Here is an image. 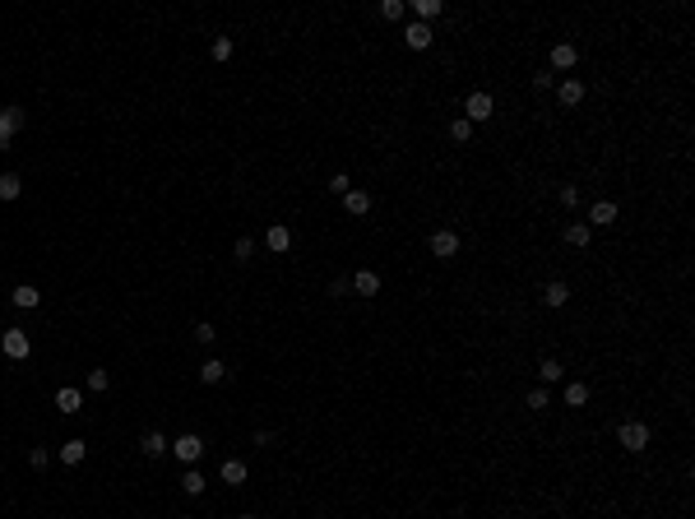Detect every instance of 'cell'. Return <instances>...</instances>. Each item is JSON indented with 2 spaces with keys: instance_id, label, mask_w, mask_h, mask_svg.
<instances>
[{
  "instance_id": "277c9868",
  "label": "cell",
  "mask_w": 695,
  "mask_h": 519,
  "mask_svg": "<svg viewBox=\"0 0 695 519\" xmlns=\"http://www.w3.org/2000/svg\"><path fill=\"white\" fill-rule=\"evenodd\" d=\"M617 445H626L631 455H640V450L649 445V427H645V422H621V427H617Z\"/></svg>"
},
{
  "instance_id": "7402d4cb",
  "label": "cell",
  "mask_w": 695,
  "mask_h": 519,
  "mask_svg": "<svg viewBox=\"0 0 695 519\" xmlns=\"http://www.w3.org/2000/svg\"><path fill=\"white\" fill-rule=\"evenodd\" d=\"M24 195V181H19V172H0V199H19Z\"/></svg>"
},
{
  "instance_id": "2e32d148",
  "label": "cell",
  "mask_w": 695,
  "mask_h": 519,
  "mask_svg": "<svg viewBox=\"0 0 695 519\" xmlns=\"http://www.w3.org/2000/svg\"><path fill=\"white\" fill-rule=\"evenodd\" d=\"M343 209H348L353 218L371 214V195H367V190H348V195H343Z\"/></svg>"
},
{
  "instance_id": "d590c367",
  "label": "cell",
  "mask_w": 695,
  "mask_h": 519,
  "mask_svg": "<svg viewBox=\"0 0 695 519\" xmlns=\"http://www.w3.org/2000/svg\"><path fill=\"white\" fill-rule=\"evenodd\" d=\"M28 464H33V468H37V473H42L46 464H51V455H46L42 445H37V450H28Z\"/></svg>"
},
{
  "instance_id": "d6a6232c",
  "label": "cell",
  "mask_w": 695,
  "mask_h": 519,
  "mask_svg": "<svg viewBox=\"0 0 695 519\" xmlns=\"http://www.w3.org/2000/svg\"><path fill=\"white\" fill-rule=\"evenodd\" d=\"M214 338H218V329H214L209 320H200V325H195V343H214Z\"/></svg>"
},
{
  "instance_id": "ffe728a7",
  "label": "cell",
  "mask_w": 695,
  "mask_h": 519,
  "mask_svg": "<svg viewBox=\"0 0 695 519\" xmlns=\"http://www.w3.org/2000/svg\"><path fill=\"white\" fill-rule=\"evenodd\" d=\"M561 376H566V367H561L556 357H542V362H538V381H542V385H556Z\"/></svg>"
},
{
  "instance_id": "4dcf8cb0",
  "label": "cell",
  "mask_w": 695,
  "mask_h": 519,
  "mask_svg": "<svg viewBox=\"0 0 695 519\" xmlns=\"http://www.w3.org/2000/svg\"><path fill=\"white\" fill-rule=\"evenodd\" d=\"M89 390H98V394H102V390H111V376H107L102 367H93V371H89Z\"/></svg>"
},
{
  "instance_id": "44dd1931",
  "label": "cell",
  "mask_w": 695,
  "mask_h": 519,
  "mask_svg": "<svg viewBox=\"0 0 695 519\" xmlns=\"http://www.w3.org/2000/svg\"><path fill=\"white\" fill-rule=\"evenodd\" d=\"M84 455H89V445L79 441V436H75V441H65V445H61V464H70V468H75V464H84Z\"/></svg>"
},
{
  "instance_id": "5bb4252c",
  "label": "cell",
  "mask_w": 695,
  "mask_h": 519,
  "mask_svg": "<svg viewBox=\"0 0 695 519\" xmlns=\"http://www.w3.org/2000/svg\"><path fill=\"white\" fill-rule=\"evenodd\" d=\"M139 450H144L149 459H158V455H167V450H172V441L163 436V431H144V441H139Z\"/></svg>"
},
{
  "instance_id": "ba28073f",
  "label": "cell",
  "mask_w": 695,
  "mask_h": 519,
  "mask_svg": "<svg viewBox=\"0 0 695 519\" xmlns=\"http://www.w3.org/2000/svg\"><path fill=\"white\" fill-rule=\"evenodd\" d=\"M556 102H561V107H580V102H584V84H580V79H561V84H556Z\"/></svg>"
},
{
  "instance_id": "8d00e7d4",
  "label": "cell",
  "mask_w": 695,
  "mask_h": 519,
  "mask_svg": "<svg viewBox=\"0 0 695 519\" xmlns=\"http://www.w3.org/2000/svg\"><path fill=\"white\" fill-rule=\"evenodd\" d=\"M533 89H538V93L552 89V70H538V75H533Z\"/></svg>"
},
{
  "instance_id": "9c48e42d",
  "label": "cell",
  "mask_w": 695,
  "mask_h": 519,
  "mask_svg": "<svg viewBox=\"0 0 695 519\" xmlns=\"http://www.w3.org/2000/svg\"><path fill=\"white\" fill-rule=\"evenodd\" d=\"M547 61H552V70H575L580 51H575V42H556L552 51H547Z\"/></svg>"
},
{
  "instance_id": "f1b7e54d",
  "label": "cell",
  "mask_w": 695,
  "mask_h": 519,
  "mask_svg": "<svg viewBox=\"0 0 695 519\" xmlns=\"http://www.w3.org/2000/svg\"><path fill=\"white\" fill-rule=\"evenodd\" d=\"M232 51H237L232 37H214V46H209V56H214V61H232Z\"/></svg>"
},
{
  "instance_id": "e0dca14e",
  "label": "cell",
  "mask_w": 695,
  "mask_h": 519,
  "mask_svg": "<svg viewBox=\"0 0 695 519\" xmlns=\"http://www.w3.org/2000/svg\"><path fill=\"white\" fill-rule=\"evenodd\" d=\"M589 399H593V390H589L584 381H571V385H566V408H584Z\"/></svg>"
},
{
  "instance_id": "f546056e",
  "label": "cell",
  "mask_w": 695,
  "mask_h": 519,
  "mask_svg": "<svg viewBox=\"0 0 695 519\" xmlns=\"http://www.w3.org/2000/svg\"><path fill=\"white\" fill-rule=\"evenodd\" d=\"M403 15H408L403 0H380V19H403Z\"/></svg>"
},
{
  "instance_id": "e575fe53",
  "label": "cell",
  "mask_w": 695,
  "mask_h": 519,
  "mask_svg": "<svg viewBox=\"0 0 695 519\" xmlns=\"http://www.w3.org/2000/svg\"><path fill=\"white\" fill-rule=\"evenodd\" d=\"M232 255H237V260H250V255H255V242H250V237H241V242L232 246Z\"/></svg>"
},
{
  "instance_id": "603a6c76",
  "label": "cell",
  "mask_w": 695,
  "mask_h": 519,
  "mask_svg": "<svg viewBox=\"0 0 695 519\" xmlns=\"http://www.w3.org/2000/svg\"><path fill=\"white\" fill-rule=\"evenodd\" d=\"M181 487H185V496H200V491L209 487V477H204L200 468H185V473H181Z\"/></svg>"
},
{
  "instance_id": "5b68a950",
  "label": "cell",
  "mask_w": 695,
  "mask_h": 519,
  "mask_svg": "<svg viewBox=\"0 0 695 519\" xmlns=\"http://www.w3.org/2000/svg\"><path fill=\"white\" fill-rule=\"evenodd\" d=\"M24 121H28V116H24V107H0V149H5L19 130H24Z\"/></svg>"
},
{
  "instance_id": "9a60e30c",
  "label": "cell",
  "mask_w": 695,
  "mask_h": 519,
  "mask_svg": "<svg viewBox=\"0 0 695 519\" xmlns=\"http://www.w3.org/2000/svg\"><path fill=\"white\" fill-rule=\"evenodd\" d=\"M353 288L362 292V297H376V292H380V274H376V269H357V274H353Z\"/></svg>"
},
{
  "instance_id": "83f0119b",
  "label": "cell",
  "mask_w": 695,
  "mask_h": 519,
  "mask_svg": "<svg viewBox=\"0 0 695 519\" xmlns=\"http://www.w3.org/2000/svg\"><path fill=\"white\" fill-rule=\"evenodd\" d=\"M450 139H454V144H468V139H473V125L463 121V116H454V121H450Z\"/></svg>"
},
{
  "instance_id": "8992f818",
  "label": "cell",
  "mask_w": 695,
  "mask_h": 519,
  "mask_svg": "<svg viewBox=\"0 0 695 519\" xmlns=\"http://www.w3.org/2000/svg\"><path fill=\"white\" fill-rule=\"evenodd\" d=\"M432 255L436 260H454L459 255V232H450V228L432 232Z\"/></svg>"
},
{
  "instance_id": "52a82bcc",
  "label": "cell",
  "mask_w": 695,
  "mask_h": 519,
  "mask_svg": "<svg viewBox=\"0 0 695 519\" xmlns=\"http://www.w3.org/2000/svg\"><path fill=\"white\" fill-rule=\"evenodd\" d=\"M403 42H408V51H427V46L436 42L432 24H408V28H403Z\"/></svg>"
},
{
  "instance_id": "d6986e66",
  "label": "cell",
  "mask_w": 695,
  "mask_h": 519,
  "mask_svg": "<svg viewBox=\"0 0 695 519\" xmlns=\"http://www.w3.org/2000/svg\"><path fill=\"white\" fill-rule=\"evenodd\" d=\"M589 242H593V228H589V223H571V228H566V246H575V251H584Z\"/></svg>"
},
{
  "instance_id": "8fae6325",
  "label": "cell",
  "mask_w": 695,
  "mask_h": 519,
  "mask_svg": "<svg viewBox=\"0 0 695 519\" xmlns=\"http://www.w3.org/2000/svg\"><path fill=\"white\" fill-rule=\"evenodd\" d=\"M264 246H269L274 255H283V251L293 246V228H288V223H274V228L264 232Z\"/></svg>"
},
{
  "instance_id": "ac0fdd59",
  "label": "cell",
  "mask_w": 695,
  "mask_h": 519,
  "mask_svg": "<svg viewBox=\"0 0 695 519\" xmlns=\"http://www.w3.org/2000/svg\"><path fill=\"white\" fill-rule=\"evenodd\" d=\"M56 408H61V412H79V408H84V394H79L75 385H65V390H56Z\"/></svg>"
},
{
  "instance_id": "836d02e7",
  "label": "cell",
  "mask_w": 695,
  "mask_h": 519,
  "mask_svg": "<svg viewBox=\"0 0 695 519\" xmlns=\"http://www.w3.org/2000/svg\"><path fill=\"white\" fill-rule=\"evenodd\" d=\"M329 190H334V195H348V190H353V181H348L343 172H334V176H329Z\"/></svg>"
},
{
  "instance_id": "4316f807",
  "label": "cell",
  "mask_w": 695,
  "mask_h": 519,
  "mask_svg": "<svg viewBox=\"0 0 695 519\" xmlns=\"http://www.w3.org/2000/svg\"><path fill=\"white\" fill-rule=\"evenodd\" d=\"M524 403H528V408H533V412L552 408V390H547V385H538V390H528V394H524Z\"/></svg>"
},
{
  "instance_id": "6da1fadb",
  "label": "cell",
  "mask_w": 695,
  "mask_h": 519,
  "mask_svg": "<svg viewBox=\"0 0 695 519\" xmlns=\"http://www.w3.org/2000/svg\"><path fill=\"white\" fill-rule=\"evenodd\" d=\"M492 111H496V102H492V93H468L463 98V121L473 125V121H492Z\"/></svg>"
},
{
  "instance_id": "7c38bea8",
  "label": "cell",
  "mask_w": 695,
  "mask_h": 519,
  "mask_svg": "<svg viewBox=\"0 0 695 519\" xmlns=\"http://www.w3.org/2000/svg\"><path fill=\"white\" fill-rule=\"evenodd\" d=\"M566 302H571V288H566L561 278H552V283L542 288V306H552V311H561Z\"/></svg>"
},
{
  "instance_id": "d4e9b609",
  "label": "cell",
  "mask_w": 695,
  "mask_h": 519,
  "mask_svg": "<svg viewBox=\"0 0 695 519\" xmlns=\"http://www.w3.org/2000/svg\"><path fill=\"white\" fill-rule=\"evenodd\" d=\"M223 482H228V487H241V482H246V464H241V459H228V464H223Z\"/></svg>"
},
{
  "instance_id": "4fadbf2b",
  "label": "cell",
  "mask_w": 695,
  "mask_h": 519,
  "mask_svg": "<svg viewBox=\"0 0 695 519\" xmlns=\"http://www.w3.org/2000/svg\"><path fill=\"white\" fill-rule=\"evenodd\" d=\"M10 302H15L19 311H37V302H42V292L33 288V283H19V288L10 292Z\"/></svg>"
},
{
  "instance_id": "74e56055",
  "label": "cell",
  "mask_w": 695,
  "mask_h": 519,
  "mask_svg": "<svg viewBox=\"0 0 695 519\" xmlns=\"http://www.w3.org/2000/svg\"><path fill=\"white\" fill-rule=\"evenodd\" d=\"M241 519H255V515H241Z\"/></svg>"
},
{
  "instance_id": "484cf974",
  "label": "cell",
  "mask_w": 695,
  "mask_h": 519,
  "mask_svg": "<svg viewBox=\"0 0 695 519\" xmlns=\"http://www.w3.org/2000/svg\"><path fill=\"white\" fill-rule=\"evenodd\" d=\"M200 381L204 385H223V381H228V367L214 357V362H204V367H200Z\"/></svg>"
},
{
  "instance_id": "cb8c5ba5",
  "label": "cell",
  "mask_w": 695,
  "mask_h": 519,
  "mask_svg": "<svg viewBox=\"0 0 695 519\" xmlns=\"http://www.w3.org/2000/svg\"><path fill=\"white\" fill-rule=\"evenodd\" d=\"M413 15H417V24H427V19H441V15H445V5H441V0H417Z\"/></svg>"
},
{
  "instance_id": "3957f363",
  "label": "cell",
  "mask_w": 695,
  "mask_h": 519,
  "mask_svg": "<svg viewBox=\"0 0 695 519\" xmlns=\"http://www.w3.org/2000/svg\"><path fill=\"white\" fill-rule=\"evenodd\" d=\"M0 352H5V357H15V362H24V357L33 352L28 329H5V334H0Z\"/></svg>"
},
{
  "instance_id": "7a4b0ae2",
  "label": "cell",
  "mask_w": 695,
  "mask_h": 519,
  "mask_svg": "<svg viewBox=\"0 0 695 519\" xmlns=\"http://www.w3.org/2000/svg\"><path fill=\"white\" fill-rule=\"evenodd\" d=\"M172 455L181 459L185 468H195V464H200V455H204V441L195 436V431H185V436H176V441H172Z\"/></svg>"
},
{
  "instance_id": "30bf717a",
  "label": "cell",
  "mask_w": 695,
  "mask_h": 519,
  "mask_svg": "<svg viewBox=\"0 0 695 519\" xmlns=\"http://www.w3.org/2000/svg\"><path fill=\"white\" fill-rule=\"evenodd\" d=\"M617 214H621V209L612 204V199H598V204L589 209V228H612V223H617Z\"/></svg>"
},
{
  "instance_id": "1f68e13d",
  "label": "cell",
  "mask_w": 695,
  "mask_h": 519,
  "mask_svg": "<svg viewBox=\"0 0 695 519\" xmlns=\"http://www.w3.org/2000/svg\"><path fill=\"white\" fill-rule=\"evenodd\" d=\"M556 199H561L566 209H575V204H580V185H561V190H556Z\"/></svg>"
}]
</instances>
